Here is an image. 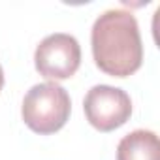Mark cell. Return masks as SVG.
Returning a JSON list of instances; mask_svg holds the SVG:
<instances>
[{
  "label": "cell",
  "instance_id": "5",
  "mask_svg": "<svg viewBox=\"0 0 160 160\" xmlns=\"http://www.w3.org/2000/svg\"><path fill=\"white\" fill-rule=\"evenodd\" d=\"M117 160H160L158 136L145 128L126 134L117 145Z\"/></svg>",
  "mask_w": 160,
  "mask_h": 160
},
{
  "label": "cell",
  "instance_id": "3",
  "mask_svg": "<svg viewBox=\"0 0 160 160\" xmlns=\"http://www.w3.org/2000/svg\"><path fill=\"white\" fill-rule=\"evenodd\" d=\"M34 66L40 75L53 79L55 83L70 79L81 66V45L72 34H49L34 51Z\"/></svg>",
  "mask_w": 160,
  "mask_h": 160
},
{
  "label": "cell",
  "instance_id": "1",
  "mask_svg": "<svg viewBox=\"0 0 160 160\" xmlns=\"http://www.w3.org/2000/svg\"><path fill=\"white\" fill-rule=\"evenodd\" d=\"M94 64L111 77H128L141 68L143 43L132 12L108 10L96 17L91 30Z\"/></svg>",
  "mask_w": 160,
  "mask_h": 160
},
{
  "label": "cell",
  "instance_id": "2",
  "mask_svg": "<svg viewBox=\"0 0 160 160\" xmlns=\"http://www.w3.org/2000/svg\"><path fill=\"white\" fill-rule=\"evenodd\" d=\"M70 111V94L55 81H43L30 87L21 106V117L25 124L40 136L58 132L68 122Z\"/></svg>",
  "mask_w": 160,
  "mask_h": 160
},
{
  "label": "cell",
  "instance_id": "4",
  "mask_svg": "<svg viewBox=\"0 0 160 160\" xmlns=\"http://www.w3.org/2000/svg\"><path fill=\"white\" fill-rule=\"evenodd\" d=\"M83 111L92 128L113 132L132 117V100L119 87L94 85L83 100Z\"/></svg>",
  "mask_w": 160,
  "mask_h": 160
},
{
  "label": "cell",
  "instance_id": "6",
  "mask_svg": "<svg viewBox=\"0 0 160 160\" xmlns=\"http://www.w3.org/2000/svg\"><path fill=\"white\" fill-rule=\"evenodd\" d=\"M2 87H4V70L0 66V91H2Z\"/></svg>",
  "mask_w": 160,
  "mask_h": 160
}]
</instances>
